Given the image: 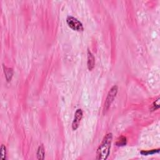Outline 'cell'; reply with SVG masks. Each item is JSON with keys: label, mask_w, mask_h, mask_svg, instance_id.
Wrapping results in <instances>:
<instances>
[{"label": "cell", "mask_w": 160, "mask_h": 160, "mask_svg": "<svg viewBox=\"0 0 160 160\" xmlns=\"http://www.w3.org/2000/svg\"><path fill=\"white\" fill-rule=\"evenodd\" d=\"M113 140V134L108 133L103 140L101 145L96 151V159L106 160L110 155L111 143Z\"/></svg>", "instance_id": "cell-1"}, {"label": "cell", "mask_w": 160, "mask_h": 160, "mask_svg": "<svg viewBox=\"0 0 160 160\" xmlns=\"http://www.w3.org/2000/svg\"><path fill=\"white\" fill-rule=\"evenodd\" d=\"M118 88L116 85H114L109 91V92H108L107 97L106 98L105 104H104L103 114L106 113V111L109 110V108L110 106L111 105L112 103L113 102L114 100H115V97L116 96V95L118 93Z\"/></svg>", "instance_id": "cell-2"}, {"label": "cell", "mask_w": 160, "mask_h": 160, "mask_svg": "<svg viewBox=\"0 0 160 160\" xmlns=\"http://www.w3.org/2000/svg\"><path fill=\"white\" fill-rule=\"evenodd\" d=\"M66 23L71 29L73 31L81 32L84 30L83 24L78 19L71 16H68L66 18Z\"/></svg>", "instance_id": "cell-3"}, {"label": "cell", "mask_w": 160, "mask_h": 160, "mask_svg": "<svg viewBox=\"0 0 160 160\" xmlns=\"http://www.w3.org/2000/svg\"><path fill=\"white\" fill-rule=\"evenodd\" d=\"M83 111L81 109H78L75 114L73 121L72 123V128L73 130H76L79 126V123L83 118Z\"/></svg>", "instance_id": "cell-4"}, {"label": "cell", "mask_w": 160, "mask_h": 160, "mask_svg": "<svg viewBox=\"0 0 160 160\" xmlns=\"http://www.w3.org/2000/svg\"><path fill=\"white\" fill-rule=\"evenodd\" d=\"M95 59L93 55L91 52L90 50L88 49V62L87 66L89 71H92L95 67Z\"/></svg>", "instance_id": "cell-5"}, {"label": "cell", "mask_w": 160, "mask_h": 160, "mask_svg": "<svg viewBox=\"0 0 160 160\" xmlns=\"http://www.w3.org/2000/svg\"><path fill=\"white\" fill-rule=\"evenodd\" d=\"M3 70L5 74L6 79H7V81L8 82L11 81V79H12V77L13 75V70L12 69V68L5 66L4 65H3Z\"/></svg>", "instance_id": "cell-6"}, {"label": "cell", "mask_w": 160, "mask_h": 160, "mask_svg": "<svg viewBox=\"0 0 160 160\" xmlns=\"http://www.w3.org/2000/svg\"><path fill=\"white\" fill-rule=\"evenodd\" d=\"M44 155H45V151H44V146L43 145H41L38 147V151L36 154L37 159L39 160L44 159Z\"/></svg>", "instance_id": "cell-7"}, {"label": "cell", "mask_w": 160, "mask_h": 160, "mask_svg": "<svg viewBox=\"0 0 160 160\" xmlns=\"http://www.w3.org/2000/svg\"><path fill=\"white\" fill-rule=\"evenodd\" d=\"M127 138L125 136H121L120 138L116 142V145L118 146H123L127 145Z\"/></svg>", "instance_id": "cell-8"}, {"label": "cell", "mask_w": 160, "mask_h": 160, "mask_svg": "<svg viewBox=\"0 0 160 160\" xmlns=\"http://www.w3.org/2000/svg\"><path fill=\"white\" fill-rule=\"evenodd\" d=\"M0 154H1V158L3 160L7 159V148L2 145L1 146V150H0Z\"/></svg>", "instance_id": "cell-9"}, {"label": "cell", "mask_w": 160, "mask_h": 160, "mask_svg": "<svg viewBox=\"0 0 160 160\" xmlns=\"http://www.w3.org/2000/svg\"><path fill=\"white\" fill-rule=\"evenodd\" d=\"M159 149L152 150L150 151H141V154L142 155L147 156V155H153V154H155L156 153H159Z\"/></svg>", "instance_id": "cell-10"}, {"label": "cell", "mask_w": 160, "mask_h": 160, "mask_svg": "<svg viewBox=\"0 0 160 160\" xmlns=\"http://www.w3.org/2000/svg\"><path fill=\"white\" fill-rule=\"evenodd\" d=\"M159 98H158V99L154 102V103L152 105V108H151V111H155L157 110L158 109H159Z\"/></svg>", "instance_id": "cell-11"}]
</instances>
